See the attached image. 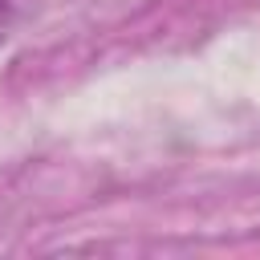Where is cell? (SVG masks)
<instances>
[{
	"instance_id": "6da1fadb",
	"label": "cell",
	"mask_w": 260,
	"mask_h": 260,
	"mask_svg": "<svg viewBox=\"0 0 260 260\" xmlns=\"http://www.w3.org/2000/svg\"><path fill=\"white\" fill-rule=\"evenodd\" d=\"M12 24H16V0H0V45L8 41Z\"/></svg>"
}]
</instances>
